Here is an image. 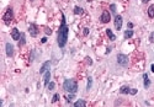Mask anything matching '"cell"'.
I'll return each mask as SVG.
<instances>
[{
	"instance_id": "obj_21",
	"label": "cell",
	"mask_w": 154,
	"mask_h": 107,
	"mask_svg": "<svg viewBox=\"0 0 154 107\" xmlns=\"http://www.w3.org/2000/svg\"><path fill=\"white\" fill-rule=\"evenodd\" d=\"M59 100V94H56L54 96H53V99H52V102L54 103V102H57Z\"/></svg>"
},
{
	"instance_id": "obj_7",
	"label": "cell",
	"mask_w": 154,
	"mask_h": 107,
	"mask_svg": "<svg viewBox=\"0 0 154 107\" xmlns=\"http://www.w3.org/2000/svg\"><path fill=\"white\" fill-rule=\"evenodd\" d=\"M122 16L121 15H116L115 16V27H116V30H121V27H122Z\"/></svg>"
},
{
	"instance_id": "obj_15",
	"label": "cell",
	"mask_w": 154,
	"mask_h": 107,
	"mask_svg": "<svg viewBox=\"0 0 154 107\" xmlns=\"http://www.w3.org/2000/svg\"><path fill=\"white\" fill-rule=\"evenodd\" d=\"M74 106H75V107H85V106H86V102H85L84 100H78V101L74 103Z\"/></svg>"
},
{
	"instance_id": "obj_19",
	"label": "cell",
	"mask_w": 154,
	"mask_h": 107,
	"mask_svg": "<svg viewBox=\"0 0 154 107\" xmlns=\"http://www.w3.org/2000/svg\"><path fill=\"white\" fill-rule=\"evenodd\" d=\"M83 11H84V10L81 9V7H79V6H75L74 7V14L75 15H81V14H83Z\"/></svg>"
},
{
	"instance_id": "obj_8",
	"label": "cell",
	"mask_w": 154,
	"mask_h": 107,
	"mask_svg": "<svg viewBox=\"0 0 154 107\" xmlns=\"http://www.w3.org/2000/svg\"><path fill=\"white\" fill-rule=\"evenodd\" d=\"M49 67H51V60H47L46 63L42 64V67L39 69V74H45L47 70H49Z\"/></svg>"
},
{
	"instance_id": "obj_32",
	"label": "cell",
	"mask_w": 154,
	"mask_h": 107,
	"mask_svg": "<svg viewBox=\"0 0 154 107\" xmlns=\"http://www.w3.org/2000/svg\"><path fill=\"white\" fill-rule=\"evenodd\" d=\"M148 1H150V0H143V3H144V4H147Z\"/></svg>"
},
{
	"instance_id": "obj_4",
	"label": "cell",
	"mask_w": 154,
	"mask_h": 107,
	"mask_svg": "<svg viewBox=\"0 0 154 107\" xmlns=\"http://www.w3.org/2000/svg\"><path fill=\"white\" fill-rule=\"evenodd\" d=\"M117 63L121 67H127L128 65V57L120 53V54H117Z\"/></svg>"
},
{
	"instance_id": "obj_33",
	"label": "cell",
	"mask_w": 154,
	"mask_h": 107,
	"mask_svg": "<svg viewBox=\"0 0 154 107\" xmlns=\"http://www.w3.org/2000/svg\"><path fill=\"white\" fill-rule=\"evenodd\" d=\"M152 71L154 73V64H152Z\"/></svg>"
},
{
	"instance_id": "obj_34",
	"label": "cell",
	"mask_w": 154,
	"mask_h": 107,
	"mask_svg": "<svg viewBox=\"0 0 154 107\" xmlns=\"http://www.w3.org/2000/svg\"><path fill=\"white\" fill-rule=\"evenodd\" d=\"M31 1H33V0H31Z\"/></svg>"
},
{
	"instance_id": "obj_16",
	"label": "cell",
	"mask_w": 154,
	"mask_h": 107,
	"mask_svg": "<svg viewBox=\"0 0 154 107\" xmlns=\"http://www.w3.org/2000/svg\"><path fill=\"white\" fill-rule=\"evenodd\" d=\"M132 36H133V31H132V28H128L127 31H125V38H126V39L131 38Z\"/></svg>"
},
{
	"instance_id": "obj_18",
	"label": "cell",
	"mask_w": 154,
	"mask_h": 107,
	"mask_svg": "<svg viewBox=\"0 0 154 107\" xmlns=\"http://www.w3.org/2000/svg\"><path fill=\"white\" fill-rule=\"evenodd\" d=\"M129 91H131V89H129L128 86H122V88L120 89V92H121V94H123V95L129 94Z\"/></svg>"
},
{
	"instance_id": "obj_2",
	"label": "cell",
	"mask_w": 154,
	"mask_h": 107,
	"mask_svg": "<svg viewBox=\"0 0 154 107\" xmlns=\"http://www.w3.org/2000/svg\"><path fill=\"white\" fill-rule=\"evenodd\" d=\"M63 88L67 92L70 94H75L78 91V82L75 80H71V79H67L63 84Z\"/></svg>"
},
{
	"instance_id": "obj_22",
	"label": "cell",
	"mask_w": 154,
	"mask_h": 107,
	"mask_svg": "<svg viewBox=\"0 0 154 107\" xmlns=\"http://www.w3.org/2000/svg\"><path fill=\"white\" fill-rule=\"evenodd\" d=\"M54 86H56V84H54V82H49V84H48V90H53V89H54Z\"/></svg>"
},
{
	"instance_id": "obj_6",
	"label": "cell",
	"mask_w": 154,
	"mask_h": 107,
	"mask_svg": "<svg viewBox=\"0 0 154 107\" xmlns=\"http://www.w3.org/2000/svg\"><path fill=\"white\" fill-rule=\"evenodd\" d=\"M110 20H111V15H110L109 11H104V13L101 14L100 21H101L102 24H107V22H110Z\"/></svg>"
},
{
	"instance_id": "obj_23",
	"label": "cell",
	"mask_w": 154,
	"mask_h": 107,
	"mask_svg": "<svg viewBox=\"0 0 154 107\" xmlns=\"http://www.w3.org/2000/svg\"><path fill=\"white\" fill-rule=\"evenodd\" d=\"M111 13H112V14H116V5H115V4L111 5Z\"/></svg>"
},
{
	"instance_id": "obj_10",
	"label": "cell",
	"mask_w": 154,
	"mask_h": 107,
	"mask_svg": "<svg viewBox=\"0 0 154 107\" xmlns=\"http://www.w3.org/2000/svg\"><path fill=\"white\" fill-rule=\"evenodd\" d=\"M6 56L7 57H13V54H14V47H13V44H10V43H6Z\"/></svg>"
},
{
	"instance_id": "obj_28",
	"label": "cell",
	"mask_w": 154,
	"mask_h": 107,
	"mask_svg": "<svg viewBox=\"0 0 154 107\" xmlns=\"http://www.w3.org/2000/svg\"><path fill=\"white\" fill-rule=\"evenodd\" d=\"M45 32H46V35H51V33H52V31H51L49 28H46V30H45Z\"/></svg>"
},
{
	"instance_id": "obj_3",
	"label": "cell",
	"mask_w": 154,
	"mask_h": 107,
	"mask_svg": "<svg viewBox=\"0 0 154 107\" xmlns=\"http://www.w3.org/2000/svg\"><path fill=\"white\" fill-rule=\"evenodd\" d=\"M13 17H14L13 9H11V7H9V9L6 10V11H5L4 16H3V21L5 22V25H10V22L13 21Z\"/></svg>"
},
{
	"instance_id": "obj_26",
	"label": "cell",
	"mask_w": 154,
	"mask_h": 107,
	"mask_svg": "<svg viewBox=\"0 0 154 107\" xmlns=\"http://www.w3.org/2000/svg\"><path fill=\"white\" fill-rule=\"evenodd\" d=\"M129 94H131V95H136V94H137V89H132V90L129 91Z\"/></svg>"
},
{
	"instance_id": "obj_24",
	"label": "cell",
	"mask_w": 154,
	"mask_h": 107,
	"mask_svg": "<svg viewBox=\"0 0 154 107\" xmlns=\"http://www.w3.org/2000/svg\"><path fill=\"white\" fill-rule=\"evenodd\" d=\"M73 95H74V94H71V95H69V96H68V97H67V101H68V102H70L71 100H73V97H74V96H73Z\"/></svg>"
},
{
	"instance_id": "obj_14",
	"label": "cell",
	"mask_w": 154,
	"mask_h": 107,
	"mask_svg": "<svg viewBox=\"0 0 154 107\" xmlns=\"http://www.w3.org/2000/svg\"><path fill=\"white\" fill-rule=\"evenodd\" d=\"M106 33H107V36H109V38L111 39V41H116V36L112 33V31L110 30V28H107L106 30Z\"/></svg>"
},
{
	"instance_id": "obj_13",
	"label": "cell",
	"mask_w": 154,
	"mask_h": 107,
	"mask_svg": "<svg viewBox=\"0 0 154 107\" xmlns=\"http://www.w3.org/2000/svg\"><path fill=\"white\" fill-rule=\"evenodd\" d=\"M148 16H149L150 19L154 17V4H152V5L148 7Z\"/></svg>"
},
{
	"instance_id": "obj_5",
	"label": "cell",
	"mask_w": 154,
	"mask_h": 107,
	"mask_svg": "<svg viewBox=\"0 0 154 107\" xmlns=\"http://www.w3.org/2000/svg\"><path fill=\"white\" fill-rule=\"evenodd\" d=\"M28 32H30V35L32 36V37H36L37 35H38V27L35 25V24H30V26H28Z\"/></svg>"
},
{
	"instance_id": "obj_30",
	"label": "cell",
	"mask_w": 154,
	"mask_h": 107,
	"mask_svg": "<svg viewBox=\"0 0 154 107\" xmlns=\"http://www.w3.org/2000/svg\"><path fill=\"white\" fill-rule=\"evenodd\" d=\"M41 42H42V43H46V42H47V37H43L42 39H41Z\"/></svg>"
},
{
	"instance_id": "obj_25",
	"label": "cell",
	"mask_w": 154,
	"mask_h": 107,
	"mask_svg": "<svg viewBox=\"0 0 154 107\" xmlns=\"http://www.w3.org/2000/svg\"><path fill=\"white\" fill-rule=\"evenodd\" d=\"M149 41L150 42H154V32H152L150 36H149Z\"/></svg>"
},
{
	"instance_id": "obj_20",
	"label": "cell",
	"mask_w": 154,
	"mask_h": 107,
	"mask_svg": "<svg viewBox=\"0 0 154 107\" xmlns=\"http://www.w3.org/2000/svg\"><path fill=\"white\" fill-rule=\"evenodd\" d=\"M91 85H92V79H91V78H89V79H88V85H86V90H90Z\"/></svg>"
},
{
	"instance_id": "obj_31",
	"label": "cell",
	"mask_w": 154,
	"mask_h": 107,
	"mask_svg": "<svg viewBox=\"0 0 154 107\" xmlns=\"http://www.w3.org/2000/svg\"><path fill=\"white\" fill-rule=\"evenodd\" d=\"M127 26H128V28H132V27H133V24H132V22H128Z\"/></svg>"
},
{
	"instance_id": "obj_11",
	"label": "cell",
	"mask_w": 154,
	"mask_h": 107,
	"mask_svg": "<svg viewBox=\"0 0 154 107\" xmlns=\"http://www.w3.org/2000/svg\"><path fill=\"white\" fill-rule=\"evenodd\" d=\"M43 82H45V85L46 86H48V84H49V79H51V73H49V70H47L45 74H43Z\"/></svg>"
},
{
	"instance_id": "obj_12",
	"label": "cell",
	"mask_w": 154,
	"mask_h": 107,
	"mask_svg": "<svg viewBox=\"0 0 154 107\" xmlns=\"http://www.w3.org/2000/svg\"><path fill=\"white\" fill-rule=\"evenodd\" d=\"M143 79H144V88L148 89L149 85H150V80H149V78H148L147 74H143Z\"/></svg>"
},
{
	"instance_id": "obj_17",
	"label": "cell",
	"mask_w": 154,
	"mask_h": 107,
	"mask_svg": "<svg viewBox=\"0 0 154 107\" xmlns=\"http://www.w3.org/2000/svg\"><path fill=\"white\" fill-rule=\"evenodd\" d=\"M25 43H26V38H25V35H24V33H21V37H20V41H19V47H22Z\"/></svg>"
},
{
	"instance_id": "obj_9",
	"label": "cell",
	"mask_w": 154,
	"mask_h": 107,
	"mask_svg": "<svg viewBox=\"0 0 154 107\" xmlns=\"http://www.w3.org/2000/svg\"><path fill=\"white\" fill-rule=\"evenodd\" d=\"M11 37H13L14 41H19V39H20V37H21V33H20V31H19L17 28H13V31H11Z\"/></svg>"
},
{
	"instance_id": "obj_27",
	"label": "cell",
	"mask_w": 154,
	"mask_h": 107,
	"mask_svg": "<svg viewBox=\"0 0 154 107\" xmlns=\"http://www.w3.org/2000/svg\"><path fill=\"white\" fill-rule=\"evenodd\" d=\"M88 35H89V28L85 27V28H84V36H88Z\"/></svg>"
},
{
	"instance_id": "obj_29",
	"label": "cell",
	"mask_w": 154,
	"mask_h": 107,
	"mask_svg": "<svg viewBox=\"0 0 154 107\" xmlns=\"http://www.w3.org/2000/svg\"><path fill=\"white\" fill-rule=\"evenodd\" d=\"M86 60H88V64H89V65H91V64H92V60H91L90 58H86Z\"/></svg>"
},
{
	"instance_id": "obj_1",
	"label": "cell",
	"mask_w": 154,
	"mask_h": 107,
	"mask_svg": "<svg viewBox=\"0 0 154 107\" xmlns=\"http://www.w3.org/2000/svg\"><path fill=\"white\" fill-rule=\"evenodd\" d=\"M68 35H69V28L65 24V17L64 15H62V25L59 27L58 31V37H57V42H58V46L60 48H64L67 44V41H68Z\"/></svg>"
}]
</instances>
